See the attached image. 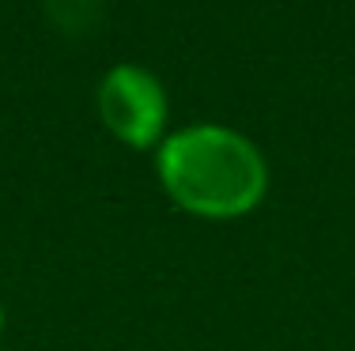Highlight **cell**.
<instances>
[{
    "mask_svg": "<svg viewBox=\"0 0 355 351\" xmlns=\"http://www.w3.org/2000/svg\"><path fill=\"white\" fill-rule=\"evenodd\" d=\"M98 117L125 147L148 152L166 132V91L144 64H114L98 83Z\"/></svg>",
    "mask_w": 355,
    "mask_h": 351,
    "instance_id": "cell-2",
    "label": "cell"
},
{
    "mask_svg": "<svg viewBox=\"0 0 355 351\" xmlns=\"http://www.w3.org/2000/svg\"><path fill=\"white\" fill-rule=\"evenodd\" d=\"M0 329H4V310H0Z\"/></svg>",
    "mask_w": 355,
    "mask_h": 351,
    "instance_id": "cell-3",
    "label": "cell"
},
{
    "mask_svg": "<svg viewBox=\"0 0 355 351\" xmlns=\"http://www.w3.org/2000/svg\"><path fill=\"white\" fill-rule=\"evenodd\" d=\"M159 181L182 212L200 219H239L268 193L261 147L227 125H189L159 147Z\"/></svg>",
    "mask_w": 355,
    "mask_h": 351,
    "instance_id": "cell-1",
    "label": "cell"
}]
</instances>
